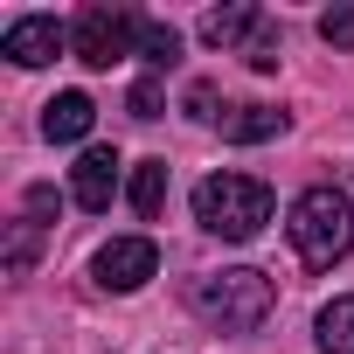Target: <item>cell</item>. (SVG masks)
I'll use <instances>...</instances> for the list:
<instances>
[{"instance_id":"obj_1","label":"cell","mask_w":354,"mask_h":354,"mask_svg":"<svg viewBox=\"0 0 354 354\" xmlns=\"http://www.w3.org/2000/svg\"><path fill=\"white\" fill-rule=\"evenodd\" d=\"M285 230H292V250H299L306 271H333L354 250V202L340 188H306L292 202V223Z\"/></svg>"},{"instance_id":"obj_2","label":"cell","mask_w":354,"mask_h":354,"mask_svg":"<svg viewBox=\"0 0 354 354\" xmlns=\"http://www.w3.org/2000/svg\"><path fill=\"white\" fill-rule=\"evenodd\" d=\"M271 188L257 181V174H209V181L195 188V223L209 236H230V243H250L264 223H271Z\"/></svg>"},{"instance_id":"obj_3","label":"cell","mask_w":354,"mask_h":354,"mask_svg":"<svg viewBox=\"0 0 354 354\" xmlns=\"http://www.w3.org/2000/svg\"><path fill=\"white\" fill-rule=\"evenodd\" d=\"M195 313L216 326V333H257L264 319H271V278L264 271H250V264H236V271H209V278H195Z\"/></svg>"},{"instance_id":"obj_4","label":"cell","mask_w":354,"mask_h":354,"mask_svg":"<svg viewBox=\"0 0 354 354\" xmlns=\"http://www.w3.org/2000/svg\"><path fill=\"white\" fill-rule=\"evenodd\" d=\"M139 35H146V21L125 15V8H84V15L70 21V49H77V63H91V70L125 63V56L139 49Z\"/></svg>"},{"instance_id":"obj_5","label":"cell","mask_w":354,"mask_h":354,"mask_svg":"<svg viewBox=\"0 0 354 354\" xmlns=\"http://www.w3.org/2000/svg\"><path fill=\"white\" fill-rule=\"evenodd\" d=\"M91 271H97L104 292H139V285L160 271V250H153V236H111Z\"/></svg>"},{"instance_id":"obj_6","label":"cell","mask_w":354,"mask_h":354,"mask_svg":"<svg viewBox=\"0 0 354 354\" xmlns=\"http://www.w3.org/2000/svg\"><path fill=\"white\" fill-rule=\"evenodd\" d=\"M63 42H70V28H63V21H49V15H21L8 35H0V56L21 63V70H42V63H56V56H63Z\"/></svg>"},{"instance_id":"obj_7","label":"cell","mask_w":354,"mask_h":354,"mask_svg":"<svg viewBox=\"0 0 354 354\" xmlns=\"http://www.w3.org/2000/svg\"><path fill=\"white\" fill-rule=\"evenodd\" d=\"M70 195H77V209H91V216L111 209V195H118V153H111V146H84V153H77Z\"/></svg>"},{"instance_id":"obj_8","label":"cell","mask_w":354,"mask_h":354,"mask_svg":"<svg viewBox=\"0 0 354 354\" xmlns=\"http://www.w3.org/2000/svg\"><path fill=\"white\" fill-rule=\"evenodd\" d=\"M91 118H97V104H91L84 91H63V97H49V104H42V139L77 146V139L91 132Z\"/></svg>"},{"instance_id":"obj_9","label":"cell","mask_w":354,"mask_h":354,"mask_svg":"<svg viewBox=\"0 0 354 354\" xmlns=\"http://www.w3.org/2000/svg\"><path fill=\"white\" fill-rule=\"evenodd\" d=\"M257 28H264L257 8H209V15H202V42H209V49H250Z\"/></svg>"},{"instance_id":"obj_10","label":"cell","mask_w":354,"mask_h":354,"mask_svg":"<svg viewBox=\"0 0 354 354\" xmlns=\"http://www.w3.org/2000/svg\"><path fill=\"white\" fill-rule=\"evenodd\" d=\"M278 132H285V111H271V104H236L223 118V139H236V146H257V139H278Z\"/></svg>"},{"instance_id":"obj_11","label":"cell","mask_w":354,"mask_h":354,"mask_svg":"<svg viewBox=\"0 0 354 354\" xmlns=\"http://www.w3.org/2000/svg\"><path fill=\"white\" fill-rule=\"evenodd\" d=\"M313 340H319V354H354V292L333 299V306H319Z\"/></svg>"},{"instance_id":"obj_12","label":"cell","mask_w":354,"mask_h":354,"mask_svg":"<svg viewBox=\"0 0 354 354\" xmlns=\"http://www.w3.org/2000/svg\"><path fill=\"white\" fill-rule=\"evenodd\" d=\"M160 209H167V160H139L132 167V216L153 223Z\"/></svg>"},{"instance_id":"obj_13","label":"cell","mask_w":354,"mask_h":354,"mask_svg":"<svg viewBox=\"0 0 354 354\" xmlns=\"http://www.w3.org/2000/svg\"><path fill=\"white\" fill-rule=\"evenodd\" d=\"M139 56H146V70L160 77V70H174V63H181V35H174L167 21H146V35H139Z\"/></svg>"},{"instance_id":"obj_14","label":"cell","mask_w":354,"mask_h":354,"mask_svg":"<svg viewBox=\"0 0 354 354\" xmlns=\"http://www.w3.org/2000/svg\"><path fill=\"white\" fill-rule=\"evenodd\" d=\"M160 104H167L160 77H139V84H132V97H125V111H132V118H160Z\"/></svg>"},{"instance_id":"obj_15","label":"cell","mask_w":354,"mask_h":354,"mask_svg":"<svg viewBox=\"0 0 354 354\" xmlns=\"http://www.w3.org/2000/svg\"><path fill=\"white\" fill-rule=\"evenodd\" d=\"M319 42L354 49V8H326V15H319Z\"/></svg>"},{"instance_id":"obj_16","label":"cell","mask_w":354,"mask_h":354,"mask_svg":"<svg viewBox=\"0 0 354 354\" xmlns=\"http://www.w3.org/2000/svg\"><path fill=\"white\" fill-rule=\"evenodd\" d=\"M243 63H250V70H278V28H271V21H264V28L250 35V49H243Z\"/></svg>"},{"instance_id":"obj_17","label":"cell","mask_w":354,"mask_h":354,"mask_svg":"<svg viewBox=\"0 0 354 354\" xmlns=\"http://www.w3.org/2000/svg\"><path fill=\"white\" fill-rule=\"evenodd\" d=\"M35 230H42V223H15V236H8V271H28V264H35Z\"/></svg>"},{"instance_id":"obj_18","label":"cell","mask_w":354,"mask_h":354,"mask_svg":"<svg viewBox=\"0 0 354 354\" xmlns=\"http://www.w3.org/2000/svg\"><path fill=\"white\" fill-rule=\"evenodd\" d=\"M188 118H202V125H209V118H223V111H216V91H209V84H195V91H188Z\"/></svg>"},{"instance_id":"obj_19","label":"cell","mask_w":354,"mask_h":354,"mask_svg":"<svg viewBox=\"0 0 354 354\" xmlns=\"http://www.w3.org/2000/svg\"><path fill=\"white\" fill-rule=\"evenodd\" d=\"M28 216H56V195L49 188H28Z\"/></svg>"}]
</instances>
